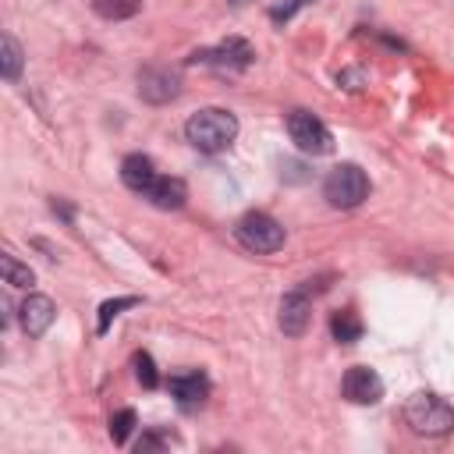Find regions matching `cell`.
I'll return each instance as SVG.
<instances>
[{
	"instance_id": "obj_9",
	"label": "cell",
	"mask_w": 454,
	"mask_h": 454,
	"mask_svg": "<svg viewBox=\"0 0 454 454\" xmlns=\"http://www.w3.org/2000/svg\"><path fill=\"white\" fill-rule=\"evenodd\" d=\"M309 319H312V301H309V294H305V291H287V294L280 298V316H277L280 330H284L287 337H301V333L309 330Z\"/></svg>"
},
{
	"instance_id": "obj_15",
	"label": "cell",
	"mask_w": 454,
	"mask_h": 454,
	"mask_svg": "<svg viewBox=\"0 0 454 454\" xmlns=\"http://www.w3.org/2000/svg\"><path fill=\"white\" fill-rule=\"evenodd\" d=\"M89 4L106 21H124V18H135L142 11V0H89Z\"/></svg>"
},
{
	"instance_id": "obj_11",
	"label": "cell",
	"mask_w": 454,
	"mask_h": 454,
	"mask_svg": "<svg viewBox=\"0 0 454 454\" xmlns=\"http://www.w3.org/2000/svg\"><path fill=\"white\" fill-rule=\"evenodd\" d=\"M170 397L181 404V408H199L206 397H209V380H206V372H199V369H192V372H174L170 376Z\"/></svg>"
},
{
	"instance_id": "obj_7",
	"label": "cell",
	"mask_w": 454,
	"mask_h": 454,
	"mask_svg": "<svg viewBox=\"0 0 454 454\" xmlns=\"http://www.w3.org/2000/svg\"><path fill=\"white\" fill-rule=\"evenodd\" d=\"M340 390L351 404H376L383 397V380L369 365H351L340 380Z\"/></svg>"
},
{
	"instance_id": "obj_13",
	"label": "cell",
	"mask_w": 454,
	"mask_h": 454,
	"mask_svg": "<svg viewBox=\"0 0 454 454\" xmlns=\"http://www.w3.org/2000/svg\"><path fill=\"white\" fill-rule=\"evenodd\" d=\"M145 199L156 206V209H181L184 199H188V188L181 177H156L145 192Z\"/></svg>"
},
{
	"instance_id": "obj_16",
	"label": "cell",
	"mask_w": 454,
	"mask_h": 454,
	"mask_svg": "<svg viewBox=\"0 0 454 454\" xmlns=\"http://www.w3.org/2000/svg\"><path fill=\"white\" fill-rule=\"evenodd\" d=\"M0 74L7 82H14L21 74V46H18V39L11 32L0 39Z\"/></svg>"
},
{
	"instance_id": "obj_18",
	"label": "cell",
	"mask_w": 454,
	"mask_h": 454,
	"mask_svg": "<svg viewBox=\"0 0 454 454\" xmlns=\"http://www.w3.org/2000/svg\"><path fill=\"white\" fill-rule=\"evenodd\" d=\"M131 305H138V298H110V301H103V305H99V323H96V330L106 333V330H110V319L121 316V309H131Z\"/></svg>"
},
{
	"instance_id": "obj_20",
	"label": "cell",
	"mask_w": 454,
	"mask_h": 454,
	"mask_svg": "<svg viewBox=\"0 0 454 454\" xmlns=\"http://www.w3.org/2000/svg\"><path fill=\"white\" fill-rule=\"evenodd\" d=\"M131 429H135V411H131V408H121V411L110 419V440H114V443H124V440L131 436Z\"/></svg>"
},
{
	"instance_id": "obj_2",
	"label": "cell",
	"mask_w": 454,
	"mask_h": 454,
	"mask_svg": "<svg viewBox=\"0 0 454 454\" xmlns=\"http://www.w3.org/2000/svg\"><path fill=\"white\" fill-rule=\"evenodd\" d=\"M404 422L422 436H447L454 429V408L436 394H411L404 404Z\"/></svg>"
},
{
	"instance_id": "obj_14",
	"label": "cell",
	"mask_w": 454,
	"mask_h": 454,
	"mask_svg": "<svg viewBox=\"0 0 454 454\" xmlns=\"http://www.w3.org/2000/svg\"><path fill=\"white\" fill-rule=\"evenodd\" d=\"M330 333H333V340H340V344H355V340L362 337V319H358L351 309H340V312H333V319H330Z\"/></svg>"
},
{
	"instance_id": "obj_17",
	"label": "cell",
	"mask_w": 454,
	"mask_h": 454,
	"mask_svg": "<svg viewBox=\"0 0 454 454\" xmlns=\"http://www.w3.org/2000/svg\"><path fill=\"white\" fill-rule=\"evenodd\" d=\"M0 273H4V284H11V287H32V280H35V273L25 262H18L11 252L0 255Z\"/></svg>"
},
{
	"instance_id": "obj_4",
	"label": "cell",
	"mask_w": 454,
	"mask_h": 454,
	"mask_svg": "<svg viewBox=\"0 0 454 454\" xmlns=\"http://www.w3.org/2000/svg\"><path fill=\"white\" fill-rule=\"evenodd\" d=\"M234 238L241 241V248L259 252V255L284 248V227H280L270 213H245V216L234 223Z\"/></svg>"
},
{
	"instance_id": "obj_6",
	"label": "cell",
	"mask_w": 454,
	"mask_h": 454,
	"mask_svg": "<svg viewBox=\"0 0 454 454\" xmlns=\"http://www.w3.org/2000/svg\"><path fill=\"white\" fill-rule=\"evenodd\" d=\"M138 96L153 106H163V103L181 96V74L170 71V67H160V64L142 67L138 71Z\"/></svg>"
},
{
	"instance_id": "obj_3",
	"label": "cell",
	"mask_w": 454,
	"mask_h": 454,
	"mask_svg": "<svg viewBox=\"0 0 454 454\" xmlns=\"http://www.w3.org/2000/svg\"><path fill=\"white\" fill-rule=\"evenodd\" d=\"M323 199L333 206V209H355L369 199V177L362 167L355 163H340L326 174L323 181Z\"/></svg>"
},
{
	"instance_id": "obj_1",
	"label": "cell",
	"mask_w": 454,
	"mask_h": 454,
	"mask_svg": "<svg viewBox=\"0 0 454 454\" xmlns=\"http://www.w3.org/2000/svg\"><path fill=\"white\" fill-rule=\"evenodd\" d=\"M184 138H188L199 153H223V149L238 138V117H234L231 110L206 106V110H199V114L188 117Z\"/></svg>"
},
{
	"instance_id": "obj_12",
	"label": "cell",
	"mask_w": 454,
	"mask_h": 454,
	"mask_svg": "<svg viewBox=\"0 0 454 454\" xmlns=\"http://www.w3.org/2000/svg\"><path fill=\"white\" fill-rule=\"evenodd\" d=\"M156 177H160V174H156V167H153V160H149V156H142V153L124 156V163H121V181H124L131 192L145 195V192H149V184H153Z\"/></svg>"
},
{
	"instance_id": "obj_21",
	"label": "cell",
	"mask_w": 454,
	"mask_h": 454,
	"mask_svg": "<svg viewBox=\"0 0 454 454\" xmlns=\"http://www.w3.org/2000/svg\"><path fill=\"white\" fill-rule=\"evenodd\" d=\"M305 4H312V0H277V4L270 7V21H273V25H284V21H291Z\"/></svg>"
},
{
	"instance_id": "obj_22",
	"label": "cell",
	"mask_w": 454,
	"mask_h": 454,
	"mask_svg": "<svg viewBox=\"0 0 454 454\" xmlns=\"http://www.w3.org/2000/svg\"><path fill=\"white\" fill-rule=\"evenodd\" d=\"M167 443H170L167 433H142V440L135 443V450L145 454V450H160V447H167Z\"/></svg>"
},
{
	"instance_id": "obj_10",
	"label": "cell",
	"mask_w": 454,
	"mask_h": 454,
	"mask_svg": "<svg viewBox=\"0 0 454 454\" xmlns=\"http://www.w3.org/2000/svg\"><path fill=\"white\" fill-rule=\"evenodd\" d=\"M53 316H57V305H53L46 294H28V298L18 305V323H21V330H25L28 337H43V333L50 330Z\"/></svg>"
},
{
	"instance_id": "obj_8",
	"label": "cell",
	"mask_w": 454,
	"mask_h": 454,
	"mask_svg": "<svg viewBox=\"0 0 454 454\" xmlns=\"http://www.w3.org/2000/svg\"><path fill=\"white\" fill-rule=\"evenodd\" d=\"M252 46L245 43V39H227V43H220V46H209V50H195L188 60L192 64H213V67H248L252 64Z\"/></svg>"
},
{
	"instance_id": "obj_5",
	"label": "cell",
	"mask_w": 454,
	"mask_h": 454,
	"mask_svg": "<svg viewBox=\"0 0 454 454\" xmlns=\"http://www.w3.org/2000/svg\"><path fill=\"white\" fill-rule=\"evenodd\" d=\"M287 135H291V142H294L301 153H309V156H323V153L333 149L330 128H326L316 114H309V110L287 114Z\"/></svg>"
},
{
	"instance_id": "obj_19",
	"label": "cell",
	"mask_w": 454,
	"mask_h": 454,
	"mask_svg": "<svg viewBox=\"0 0 454 454\" xmlns=\"http://www.w3.org/2000/svg\"><path fill=\"white\" fill-rule=\"evenodd\" d=\"M135 376H138V383H142L145 390L160 387V372H156V365H153V355H149V351H138V355H135Z\"/></svg>"
}]
</instances>
